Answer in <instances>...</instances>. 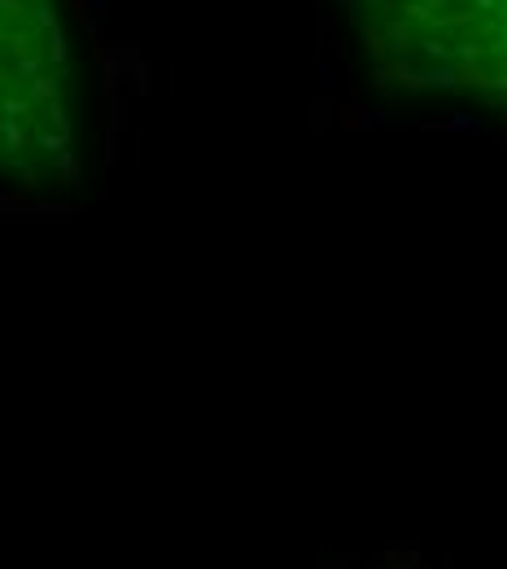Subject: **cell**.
<instances>
[{
    "mask_svg": "<svg viewBox=\"0 0 507 569\" xmlns=\"http://www.w3.org/2000/svg\"><path fill=\"white\" fill-rule=\"evenodd\" d=\"M22 140H27V114L0 97V154L22 149Z\"/></svg>",
    "mask_w": 507,
    "mask_h": 569,
    "instance_id": "obj_1",
    "label": "cell"
}]
</instances>
